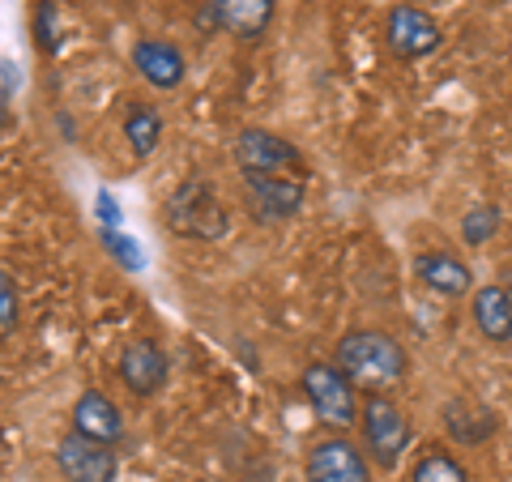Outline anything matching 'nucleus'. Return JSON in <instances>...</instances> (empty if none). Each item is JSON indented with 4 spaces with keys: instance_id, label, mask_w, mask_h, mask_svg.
Segmentation results:
<instances>
[{
    "instance_id": "nucleus-22",
    "label": "nucleus",
    "mask_w": 512,
    "mask_h": 482,
    "mask_svg": "<svg viewBox=\"0 0 512 482\" xmlns=\"http://www.w3.org/2000/svg\"><path fill=\"white\" fill-rule=\"evenodd\" d=\"M103 244H107V252L116 256V261H120L128 273H137L141 265H146V256H141L137 239H128V235H120V231H107V227H103Z\"/></svg>"
},
{
    "instance_id": "nucleus-5",
    "label": "nucleus",
    "mask_w": 512,
    "mask_h": 482,
    "mask_svg": "<svg viewBox=\"0 0 512 482\" xmlns=\"http://www.w3.org/2000/svg\"><path fill=\"white\" fill-rule=\"evenodd\" d=\"M303 478L308 482H372V461L346 436H325L308 448Z\"/></svg>"
},
{
    "instance_id": "nucleus-19",
    "label": "nucleus",
    "mask_w": 512,
    "mask_h": 482,
    "mask_svg": "<svg viewBox=\"0 0 512 482\" xmlns=\"http://www.w3.org/2000/svg\"><path fill=\"white\" fill-rule=\"evenodd\" d=\"M495 231H500V210H495V205H474V210L461 218V244L466 248H487Z\"/></svg>"
},
{
    "instance_id": "nucleus-4",
    "label": "nucleus",
    "mask_w": 512,
    "mask_h": 482,
    "mask_svg": "<svg viewBox=\"0 0 512 482\" xmlns=\"http://www.w3.org/2000/svg\"><path fill=\"white\" fill-rule=\"evenodd\" d=\"M355 393L359 389L338 372V363H312L308 372H303V397H308L316 419L333 431H346V427L359 423V397Z\"/></svg>"
},
{
    "instance_id": "nucleus-20",
    "label": "nucleus",
    "mask_w": 512,
    "mask_h": 482,
    "mask_svg": "<svg viewBox=\"0 0 512 482\" xmlns=\"http://www.w3.org/2000/svg\"><path fill=\"white\" fill-rule=\"evenodd\" d=\"M35 43L43 56H56V47H60V18H56L52 0H39L35 5Z\"/></svg>"
},
{
    "instance_id": "nucleus-12",
    "label": "nucleus",
    "mask_w": 512,
    "mask_h": 482,
    "mask_svg": "<svg viewBox=\"0 0 512 482\" xmlns=\"http://www.w3.org/2000/svg\"><path fill=\"white\" fill-rule=\"evenodd\" d=\"M414 273H419V282L427 286V291H436L444 299H461L474 286L470 265L453 252H423L419 261H414Z\"/></svg>"
},
{
    "instance_id": "nucleus-2",
    "label": "nucleus",
    "mask_w": 512,
    "mask_h": 482,
    "mask_svg": "<svg viewBox=\"0 0 512 482\" xmlns=\"http://www.w3.org/2000/svg\"><path fill=\"white\" fill-rule=\"evenodd\" d=\"M167 227L180 239H201V244H214L231 231V214L227 205L218 201V192L205 180H184L171 188V197L163 205Z\"/></svg>"
},
{
    "instance_id": "nucleus-3",
    "label": "nucleus",
    "mask_w": 512,
    "mask_h": 482,
    "mask_svg": "<svg viewBox=\"0 0 512 482\" xmlns=\"http://www.w3.org/2000/svg\"><path fill=\"white\" fill-rule=\"evenodd\" d=\"M359 419H363V453H367V461L380 465V470H393V465L402 461V453L410 448V419L402 414V406H393L384 393H372L363 401Z\"/></svg>"
},
{
    "instance_id": "nucleus-23",
    "label": "nucleus",
    "mask_w": 512,
    "mask_h": 482,
    "mask_svg": "<svg viewBox=\"0 0 512 482\" xmlns=\"http://www.w3.org/2000/svg\"><path fill=\"white\" fill-rule=\"evenodd\" d=\"M94 205H99V218H103V227H107V231H116V227H120V205H116V197H111V192L103 188L99 197H94Z\"/></svg>"
},
{
    "instance_id": "nucleus-13",
    "label": "nucleus",
    "mask_w": 512,
    "mask_h": 482,
    "mask_svg": "<svg viewBox=\"0 0 512 482\" xmlns=\"http://www.w3.org/2000/svg\"><path fill=\"white\" fill-rule=\"evenodd\" d=\"M73 431L86 440H99V444H116L124 436V419H120V410L111 406V397L90 389L77 397V406H73Z\"/></svg>"
},
{
    "instance_id": "nucleus-21",
    "label": "nucleus",
    "mask_w": 512,
    "mask_h": 482,
    "mask_svg": "<svg viewBox=\"0 0 512 482\" xmlns=\"http://www.w3.org/2000/svg\"><path fill=\"white\" fill-rule=\"evenodd\" d=\"M22 320V299H18V286H13L9 269L0 265V337H9L13 329H18Z\"/></svg>"
},
{
    "instance_id": "nucleus-8",
    "label": "nucleus",
    "mask_w": 512,
    "mask_h": 482,
    "mask_svg": "<svg viewBox=\"0 0 512 482\" xmlns=\"http://www.w3.org/2000/svg\"><path fill=\"white\" fill-rule=\"evenodd\" d=\"M274 22V0H210L201 9L205 30H222L239 43H256Z\"/></svg>"
},
{
    "instance_id": "nucleus-7",
    "label": "nucleus",
    "mask_w": 512,
    "mask_h": 482,
    "mask_svg": "<svg viewBox=\"0 0 512 482\" xmlns=\"http://www.w3.org/2000/svg\"><path fill=\"white\" fill-rule=\"evenodd\" d=\"M244 197H248L252 218L286 222L303 210L308 184H303V175H244Z\"/></svg>"
},
{
    "instance_id": "nucleus-16",
    "label": "nucleus",
    "mask_w": 512,
    "mask_h": 482,
    "mask_svg": "<svg viewBox=\"0 0 512 482\" xmlns=\"http://www.w3.org/2000/svg\"><path fill=\"white\" fill-rule=\"evenodd\" d=\"M444 427L461 448H478V444H487L495 436V414H487L483 406H470V401H448Z\"/></svg>"
},
{
    "instance_id": "nucleus-1",
    "label": "nucleus",
    "mask_w": 512,
    "mask_h": 482,
    "mask_svg": "<svg viewBox=\"0 0 512 482\" xmlns=\"http://www.w3.org/2000/svg\"><path fill=\"white\" fill-rule=\"evenodd\" d=\"M333 363H338V372L355 384L359 393H389L393 384L406 380V350L397 337L380 333V329H350L342 342H338V355H333Z\"/></svg>"
},
{
    "instance_id": "nucleus-14",
    "label": "nucleus",
    "mask_w": 512,
    "mask_h": 482,
    "mask_svg": "<svg viewBox=\"0 0 512 482\" xmlns=\"http://www.w3.org/2000/svg\"><path fill=\"white\" fill-rule=\"evenodd\" d=\"M470 316H474V325L487 342H495V346L512 342V295L504 291V282L478 286L474 303H470Z\"/></svg>"
},
{
    "instance_id": "nucleus-24",
    "label": "nucleus",
    "mask_w": 512,
    "mask_h": 482,
    "mask_svg": "<svg viewBox=\"0 0 512 482\" xmlns=\"http://www.w3.org/2000/svg\"><path fill=\"white\" fill-rule=\"evenodd\" d=\"M406 5H419V0H406Z\"/></svg>"
},
{
    "instance_id": "nucleus-10",
    "label": "nucleus",
    "mask_w": 512,
    "mask_h": 482,
    "mask_svg": "<svg viewBox=\"0 0 512 482\" xmlns=\"http://www.w3.org/2000/svg\"><path fill=\"white\" fill-rule=\"evenodd\" d=\"M440 47V22L419 5H393L389 13V52L397 60H419Z\"/></svg>"
},
{
    "instance_id": "nucleus-11",
    "label": "nucleus",
    "mask_w": 512,
    "mask_h": 482,
    "mask_svg": "<svg viewBox=\"0 0 512 482\" xmlns=\"http://www.w3.org/2000/svg\"><path fill=\"white\" fill-rule=\"evenodd\" d=\"M120 380L133 397H154L167 380V355L163 346L141 337V342H128L124 355H120Z\"/></svg>"
},
{
    "instance_id": "nucleus-17",
    "label": "nucleus",
    "mask_w": 512,
    "mask_h": 482,
    "mask_svg": "<svg viewBox=\"0 0 512 482\" xmlns=\"http://www.w3.org/2000/svg\"><path fill=\"white\" fill-rule=\"evenodd\" d=\"M124 137H128V146H133L137 158H150L158 150V137H163V120H158V111L150 103H128Z\"/></svg>"
},
{
    "instance_id": "nucleus-9",
    "label": "nucleus",
    "mask_w": 512,
    "mask_h": 482,
    "mask_svg": "<svg viewBox=\"0 0 512 482\" xmlns=\"http://www.w3.org/2000/svg\"><path fill=\"white\" fill-rule=\"evenodd\" d=\"M56 465L69 482H116L120 457L111 453V444L86 440V436H77V431H69V436L56 444Z\"/></svg>"
},
{
    "instance_id": "nucleus-18",
    "label": "nucleus",
    "mask_w": 512,
    "mask_h": 482,
    "mask_svg": "<svg viewBox=\"0 0 512 482\" xmlns=\"http://www.w3.org/2000/svg\"><path fill=\"white\" fill-rule=\"evenodd\" d=\"M410 482H470V470L453 453H444V448H427V453L414 461Z\"/></svg>"
},
{
    "instance_id": "nucleus-6",
    "label": "nucleus",
    "mask_w": 512,
    "mask_h": 482,
    "mask_svg": "<svg viewBox=\"0 0 512 482\" xmlns=\"http://www.w3.org/2000/svg\"><path fill=\"white\" fill-rule=\"evenodd\" d=\"M235 163L244 175H303L299 150L278 133H269V128H244L235 137Z\"/></svg>"
},
{
    "instance_id": "nucleus-15",
    "label": "nucleus",
    "mask_w": 512,
    "mask_h": 482,
    "mask_svg": "<svg viewBox=\"0 0 512 482\" xmlns=\"http://www.w3.org/2000/svg\"><path fill=\"white\" fill-rule=\"evenodd\" d=\"M133 69L146 77L154 90H175L184 82V56L163 39H141L133 43Z\"/></svg>"
}]
</instances>
